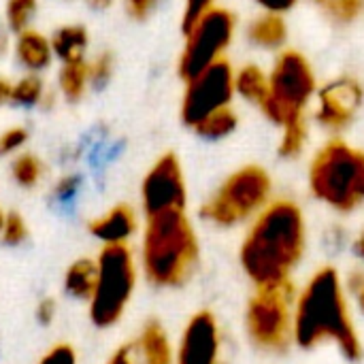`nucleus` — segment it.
I'll list each match as a JSON object with an SVG mask.
<instances>
[{"instance_id": "obj_1", "label": "nucleus", "mask_w": 364, "mask_h": 364, "mask_svg": "<svg viewBox=\"0 0 364 364\" xmlns=\"http://www.w3.org/2000/svg\"><path fill=\"white\" fill-rule=\"evenodd\" d=\"M305 245L307 226L301 207L288 198L271 200L252 220L239 250V262L256 288H275L292 282Z\"/></svg>"}, {"instance_id": "obj_2", "label": "nucleus", "mask_w": 364, "mask_h": 364, "mask_svg": "<svg viewBox=\"0 0 364 364\" xmlns=\"http://www.w3.org/2000/svg\"><path fill=\"white\" fill-rule=\"evenodd\" d=\"M292 341L303 350L333 341L348 360L358 363L363 358V343L352 322L346 286L337 269H320L299 292Z\"/></svg>"}, {"instance_id": "obj_3", "label": "nucleus", "mask_w": 364, "mask_h": 364, "mask_svg": "<svg viewBox=\"0 0 364 364\" xmlns=\"http://www.w3.org/2000/svg\"><path fill=\"white\" fill-rule=\"evenodd\" d=\"M139 258L149 286L162 290L186 286L200 258L198 235L188 209L143 218Z\"/></svg>"}, {"instance_id": "obj_4", "label": "nucleus", "mask_w": 364, "mask_h": 364, "mask_svg": "<svg viewBox=\"0 0 364 364\" xmlns=\"http://www.w3.org/2000/svg\"><path fill=\"white\" fill-rule=\"evenodd\" d=\"M311 194L335 211L348 213L364 203V151L341 139L328 141L309 166Z\"/></svg>"}, {"instance_id": "obj_5", "label": "nucleus", "mask_w": 364, "mask_h": 364, "mask_svg": "<svg viewBox=\"0 0 364 364\" xmlns=\"http://www.w3.org/2000/svg\"><path fill=\"white\" fill-rule=\"evenodd\" d=\"M98 279L87 303L90 322L100 328H113L122 322L139 279V267L130 245H105L96 256Z\"/></svg>"}, {"instance_id": "obj_6", "label": "nucleus", "mask_w": 364, "mask_h": 364, "mask_svg": "<svg viewBox=\"0 0 364 364\" xmlns=\"http://www.w3.org/2000/svg\"><path fill=\"white\" fill-rule=\"evenodd\" d=\"M316 92L318 79L311 62L296 49H284L269 70V98L260 111L267 119L284 128L305 117Z\"/></svg>"}, {"instance_id": "obj_7", "label": "nucleus", "mask_w": 364, "mask_h": 364, "mask_svg": "<svg viewBox=\"0 0 364 364\" xmlns=\"http://www.w3.org/2000/svg\"><path fill=\"white\" fill-rule=\"evenodd\" d=\"M273 181L262 166L247 164L224 179L203 203L200 218L218 228H232L254 220L269 203Z\"/></svg>"}, {"instance_id": "obj_8", "label": "nucleus", "mask_w": 364, "mask_h": 364, "mask_svg": "<svg viewBox=\"0 0 364 364\" xmlns=\"http://www.w3.org/2000/svg\"><path fill=\"white\" fill-rule=\"evenodd\" d=\"M294 284L256 288L245 309V331L254 346L267 352H282L292 343L294 331Z\"/></svg>"}, {"instance_id": "obj_9", "label": "nucleus", "mask_w": 364, "mask_h": 364, "mask_svg": "<svg viewBox=\"0 0 364 364\" xmlns=\"http://www.w3.org/2000/svg\"><path fill=\"white\" fill-rule=\"evenodd\" d=\"M237 30V19L226 9H211L186 32V47L179 58V75L183 81L194 79L211 64L224 60Z\"/></svg>"}, {"instance_id": "obj_10", "label": "nucleus", "mask_w": 364, "mask_h": 364, "mask_svg": "<svg viewBox=\"0 0 364 364\" xmlns=\"http://www.w3.org/2000/svg\"><path fill=\"white\" fill-rule=\"evenodd\" d=\"M186 83L188 87L181 102V119L190 128L200 124L211 113L230 107L235 98V70L228 60L211 64Z\"/></svg>"}, {"instance_id": "obj_11", "label": "nucleus", "mask_w": 364, "mask_h": 364, "mask_svg": "<svg viewBox=\"0 0 364 364\" xmlns=\"http://www.w3.org/2000/svg\"><path fill=\"white\" fill-rule=\"evenodd\" d=\"M141 209L143 218L164 211L188 209V186L179 158L168 151L160 156L147 171L141 183Z\"/></svg>"}, {"instance_id": "obj_12", "label": "nucleus", "mask_w": 364, "mask_h": 364, "mask_svg": "<svg viewBox=\"0 0 364 364\" xmlns=\"http://www.w3.org/2000/svg\"><path fill=\"white\" fill-rule=\"evenodd\" d=\"M364 100L363 85L354 77H337L316 92V119L331 132L346 130Z\"/></svg>"}, {"instance_id": "obj_13", "label": "nucleus", "mask_w": 364, "mask_h": 364, "mask_svg": "<svg viewBox=\"0 0 364 364\" xmlns=\"http://www.w3.org/2000/svg\"><path fill=\"white\" fill-rule=\"evenodd\" d=\"M222 333L211 311H196L175 346V364H220Z\"/></svg>"}, {"instance_id": "obj_14", "label": "nucleus", "mask_w": 364, "mask_h": 364, "mask_svg": "<svg viewBox=\"0 0 364 364\" xmlns=\"http://www.w3.org/2000/svg\"><path fill=\"white\" fill-rule=\"evenodd\" d=\"M141 230V218L128 203H117L87 222V232L105 245H130Z\"/></svg>"}, {"instance_id": "obj_15", "label": "nucleus", "mask_w": 364, "mask_h": 364, "mask_svg": "<svg viewBox=\"0 0 364 364\" xmlns=\"http://www.w3.org/2000/svg\"><path fill=\"white\" fill-rule=\"evenodd\" d=\"M134 364H175V343L160 320H147L130 343Z\"/></svg>"}, {"instance_id": "obj_16", "label": "nucleus", "mask_w": 364, "mask_h": 364, "mask_svg": "<svg viewBox=\"0 0 364 364\" xmlns=\"http://www.w3.org/2000/svg\"><path fill=\"white\" fill-rule=\"evenodd\" d=\"M96 279H98L96 258L81 256L66 267L64 277H62V290L73 301L90 303V299L96 290Z\"/></svg>"}, {"instance_id": "obj_17", "label": "nucleus", "mask_w": 364, "mask_h": 364, "mask_svg": "<svg viewBox=\"0 0 364 364\" xmlns=\"http://www.w3.org/2000/svg\"><path fill=\"white\" fill-rule=\"evenodd\" d=\"M247 41L258 47V49H267V51H282V47L288 41V23L284 19V15H275V13H260L256 15L247 30H245Z\"/></svg>"}, {"instance_id": "obj_18", "label": "nucleus", "mask_w": 364, "mask_h": 364, "mask_svg": "<svg viewBox=\"0 0 364 364\" xmlns=\"http://www.w3.org/2000/svg\"><path fill=\"white\" fill-rule=\"evenodd\" d=\"M15 55L19 64L32 73L45 70L51 64L53 51H51V41L45 38L36 30H26L17 34V45H15Z\"/></svg>"}, {"instance_id": "obj_19", "label": "nucleus", "mask_w": 364, "mask_h": 364, "mask_svg": "<svg viewBox=\"0 0 364 364\" xmlns=\"http://www.w3.org/2000/svg\"><path fill=\"white\" fill-rule=\"evenodd\" d=\"M87 30L83 26L70 23V26H62L55 30L53 38H51V51L64 62V64H73V62H83L85 58V49H87Z\"/></svg>"}, {"instance_id": "obj_20", "label": "nucleus", "mask_w": 364, "mask_h": 364, "mask_svg": "<svg viewBox=\"0 0 364 364\" xmlns=\"http://www.w3.org/2000/svg\"><path fill=\"white\" fill-rule=\"evenodd\" d=\"M235 94L256 107H262L269 98V73L258 64H243L235 73Z\"/></svg>"}, {"instance_id": "obj_21", "label": "nucleus", "mask_w": 364, "mask_h": 364, "mask_svg": "<svg viewBox=\"0 0 364 364\" xmlns=\"http://www.w3.org/2000/svg\"><path fill=\"white\" fill-rule=\"evenodd\" d=\"M9 173H11V179L15 186H19L23 190H34L45 177V164L36 154L26 151V154H17L11 160Z\"/></svg>"}, {"instance_id": "obj_22", "label": "nucleus", "mask_w": 364, "mask_h": 364, "mask_svg": "<svg viewBox=\"0 0 364 364\" xmlns=\"http://www.w3.org/2000/svg\"><path fill=\"white\" fill-rule=\"evenodd\" d=\"M237 126H239L237 113L230 107H226V109H220V111L211 113L209 117H205L192 130L205 141H222V139L230 136L237 130Z\"/></svg>"}, {"instance_id": "obj_23", "label": "nucleus", "mask_w": 364, "mask_h": 364, "mask_svg": "<svg viewBox=\"0 0 364 364\" xmlns=\"http://www.w3.org/2000/svg\"><path fill=\"white\" fill-rule=\"evenodd\" d=\"M87 73H90V66L85 60L62 66L58 83H60V90L66 100H70V102L81 100V96L85 94V87H87Z\"/></svg>"}, {"instance_id": "obj_24", "label": "nucleus", "mask_w": 364, "mask_h": 364, "mask_svg": "<svg viewBox=\"0 0 364 364\" xmlns=\"http://www.w3.org/2000/svg\"><path fill=\"white\" fill-rule=\"evenodd\" d=\"M282 143H279V156L284 158H296L303 154L307 139H309V126H307V117H301L288 126L282 128Z\"/></svg>"}, {"instance_id": "obj_25", "label": "nucleus", "mask_w": 364, "mask_h": 364, "mask_svg": "<svg viewBox=\"0 0 364 364\" xmlns=\"http://www.w3.org/2000/svg\"><path fill=\"white\" fill-rule=\"evenodd\" d=\"M43 96H45V85L34 73L19 79L11 87V102L17 107H36L43 102Z\"/></svg>"}, {"instance_id": "obj_26", "label": "nucleus", "mask_w": 364, "mask_h": 364, "mask_svg": "<svg viewBox=\"0 0 364 364\" xmlns=\"http://www.w3.org/2000/svg\"><path fill=\"white\" fill-rule=\"evenodd\" d=\"M36 9H38V0H6V26H9V30L15 34L26 32Z\"/></svg>"}, {"instance_id": "obj_27", "label": "nucleus", "mask_w": 364, "mask_h": 364, "mask_svg": "<svg viewBox=\"0 0 364 364\" xmlns=\"http://www.w3.org/2000/svg\"><path fill=\"white\" fill-rule=\"evenodd\" d=\"M28 237H30V228L26 218L19 211H6L0 230V243L6 247H19L28 241Z\"/></svg>"}, {"instance_id": "obj_28", "label": "nucleus", "mask_w": 364, "mask_h": 364, "mask_svg": "<svg viewBox=\"0 0 364 364\" xmlns=\"http://www.w3.org/2000/svg\"><path fill=\"white\" fill-rule=\"evenodd\" d=\"M337 23H352L364 11V0H314Z\"/></svg>"}, {"instance_id": "obj_29", "label": "nucleus", "mask_w": 364, "mask_h": 364, "mask_svg": "<svg viewBox=\"0 0 364 364\" xmlns=\"http://www.w3.org/2000/svg\"><path fill=\"white\" fill-rule=\"evenodd\" d=\"M90 66V73H87V83L94 87V90H105L107 83L111 81V75H113V58L111 53H100Z\"/></svg>"}, {"instance_id": "obj_30", "label": "nucleus", "mask_w": 364, "mask_h": 364, "mask_svg": "<svg viewBox=\"0 0 364 364\" xmlns=\"http://www.w3.org/2000/svg\"><path fill=\"white\" fill-rule=\"evenodd\" d=\"M81 190V177L75 175V173H68V175H62L55 183H53V190H51V198L55 203H68L73 200Z\"/></svg>"}, {"instance_id": "obj_31", "label": "nucleus", "mask_w": 364, "mask_h": 364, "mask_svg": "<svg viewBox=\"0 0 364 364\" xmlns=\"http://www.w3.org/2000/svg\"><path fill=\"white\" fill-rule=\"evenodd\" d=\"M211 9H215V0H186L183 15H181V30H183V34H186L200 17H205Z\"/></svg>"}, {"instance_id": "obj_32", "label": "nucleus", "mask_w": 364, "mask_h": 364, "mask_svg": "<svg viewBox=\"0 0 364 364\" xmlns=\"http://www.w3.org/2000/svg\"><path fill=\"white\" fill-rule=\"evenodd\" d=\"M28 141V130L23 126H13V128H6L2 134H0V156H11V154H17Z\"/></svg>"}, {"instance_id": "obj_33", "label": "nucleus", "mask_w": 364, "mask_h": 364, "mask_svg": "<svg viewBox=\"0 0 364 364\" xmlns=\"http://www.w3.org/2000/svg\"><path fill=\"white\" fill-rule=\"evenodd\" d=\"M36 364H77V352L70 343H55Z\"/></svg>"}, {"instance_id": "obj_34", "label": "nucleus", "mask_w": 364, "mask_h": 364, "mask_svg": "<svg viewBox=\"0 0 364 364\" xmlns=\"http://www.w3.org/2000/svg\"><path fill=\"white\" fill-rule=\"evenodd\" d=\"M55 318H58V301L51 296L41 299L34 307V320L41 326H51L55 322Z\"/></svg>"}, {"instance_id": "obj_35", "label": "nucleus", "mask_w": 364, "mask_h": 364, "mask_svg": "<svg viewBox=\"0 0 364 364\" xmlns=\"http://www.w3.org/2000/svg\"><path fill=\"white\" fill-rule=\"evenodd\" d=\"M126 2V11L132 19L136 21H143L147 19L151 13L158 11V6L164 2V0H124Z\"/></svg>"}, {"instance_id": "obj_36", "label": "nucleus", "mask_w": 364, "mask_h": 364, "mask_svg": "<svg viewBox=\"0 0 364 364\" xmlns=\"http://www.w3.org/2000/svg\"><path fill=\"white\" fill-rule=\"evenodd\" d=\"M258 6L264 13H275V15H284L288 11H292L301 0H256Z\"/></svg>"}, {"instance_id": "obj_37", "label": "nucleus", "mask_w": 364, "mask_h": 364, "mask_svg": "<svg viewBox=\"0 0 364 364\" xmlns=\"http://www.w3.org/2000/svg\"><path fill=\"white\" fill-rule=\"evenodd\" d=\"M105 364H134V358H132V350H130V343L126 346H119Z\"/></svg>"}, {"instance_id": "obj_38", "label": "nucleus", "mask_w": 364, "mask_h": 364, "mask_svg": "<svg viewBox=\"0 0 364 364\" xmlns=\"http://www.w3.org/2000/svg\"><path fill=\"white\" fill-rule=\"evenodd\" d=\"M350 290H352V292H354V296H356L358 309L364 314V275L363 273L352 275V279H350Z\"/></svg>"}, {"instance_id": "obj_39", "label": "nucleus", "mask_w": 364, "mask_h": 364, "mask_svg": "<svg viewBox=\"0 0 364 364\" xmlns=\"http://www.w3.org/2000/svg\"><path fill=\"white\" fill-rule=\"evenodd\" d=\"M11 87H13V85H11L6 79L0 77V105L11 102Z\"/></svg>"}, {"instance_id": "obj_40", "label": "nucleus", "mask_w": 364, "mask_h": 364, "mask_svg": "<svg viewBox=\"0 0 364 364\" xmlns=\"http://www.w3.org/2000/svg\"><path fill=\"white\" fill-rule=\"evenodd\" d=\"M354 254H356L360 260H364V228L360 230V235L356 237V241H354Z\"/></svg>"}, {"instance_id": "obj_41", "label": "nucleus", "mask_w": 364, "mask_h": 364, "mask_svg": "<svg viewBox=\"0 0 364 364\" xmlns=\"http://www.w3.org/2000/svg\"><path fill=\"white\" fill-rule=\"evenodd\" d=\"M6 47H9V36H6V28L0 23V58L6 53Z\"/></svg>"}, {"instance_id": "obj_42", "label": "nucleus", "mask_w": 364, "mask_h": 364, "mask_svg": "<svg viewBox=\"0 0 364 364\" xmlns=\"http://www.w3.org/2000/svg\"><path fill=\"white\" fill-rule=\"evenodd\" d=\"M92 9H107V6H111V2L113 0H85Z\"/></svg>"}, {"instance_id": "obj_43", "label": "nucleus", "mask_w": 364, "mask_h": 364, "mask_svg": "<svg viewBox=\"0 0 364 364\" xmlns=\"http://www.w3.org/2000/svg\"><path fill=\"white\" fill-rule=\"evenodd\" d=\"M4 215H6V211H2V207H0V230H2V222H4Z\"/></svg>"}]
</instances>
